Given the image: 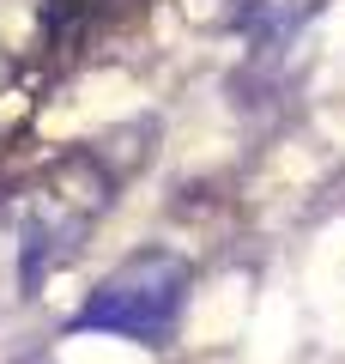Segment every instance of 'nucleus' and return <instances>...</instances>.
I'll return each instance as SVG.
<instances>
[{"label": "nucleus", "instance_id": "obj_1", "mask_svg": "<svg viewBox=\"0 0 345 364\" xmlns=\"http://www.w3.org/2000/svg\"><path fill=\"white\" fill-rule=\"evenodd\" d=\"M188 286H194V273L182 255L140 249V255H128L115 273L97 279V291L73 316V328H85V334H121V340H140V346H164L182 322Z\"/></svg>", "mask_w": 345, "mask_h": 364}]
</instances>
